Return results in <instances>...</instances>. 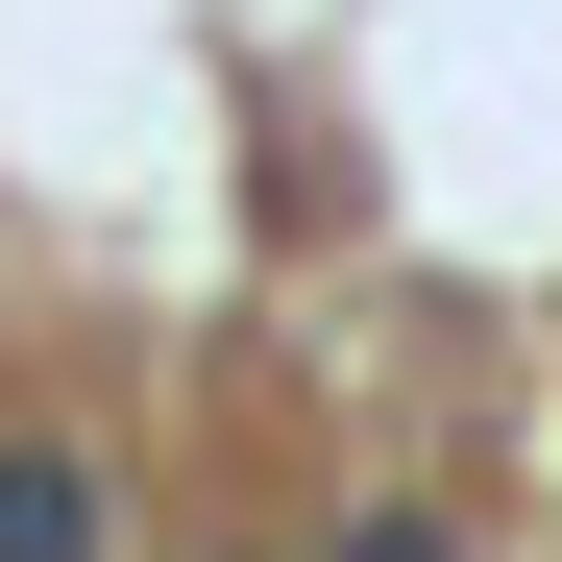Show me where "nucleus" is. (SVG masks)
<instances>
[{"label": "nucleus", "instance_id": "1", "mask_svg": "<svg viewBox=\"0 0 562 562\" xmlns=\"http://www.w3.org/2000/svg\"><path fill=\"white\" fill-rule=\"evenodd\" d=\"M0 562H123V464L74 440V416L0 440Z\"/></svg>", "mask_w": 562, "mask_h": 562}, {"label": "nucleus", "instance_id": "2", "mask_svg": "<svg viewBox=\"0 0 562 562\" xmlns=\"http://www.w3.org/2000/svg\"><path fill=\"white\" fill-rule=\"evenodd\" d=\"M318 562H464V538H440V514H342Z\"/></svg>", "mask_w": 562, "mask_h": 562}]
</instances>
